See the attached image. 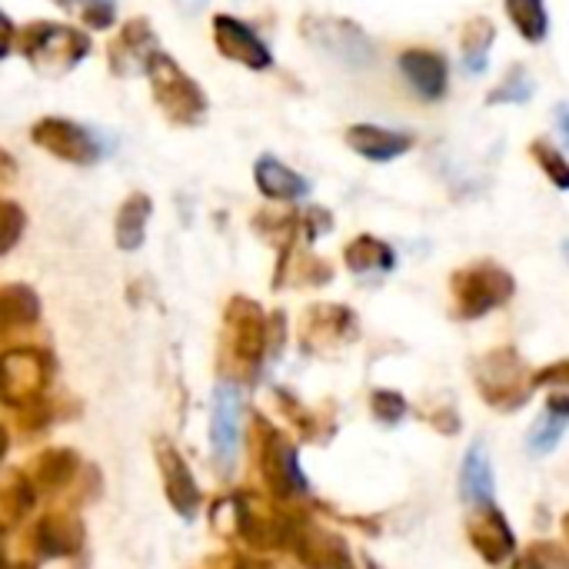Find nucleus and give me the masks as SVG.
<instances>
[{
  "mask_svg": "<svg viewBox=\"0 0 569 569\" xmlns=\"http://www.w3.org/2000/svg\"><path fill=\"white\" fill-rule=\"evenodd\" d=\"M450 293L457 320H480L513 300L517 280L507 267L493 260H477L450 277Z\"/></svg>",
  "mask_w": 569,
  "mask_h": 569,
  "instance_id": "obj_1",
  "label": "nucleus"
},
{
  "mask_svg": "<svg viewBox=\"0 0 569 569\" xmlns=\"http://www.w3.org/2000/svg\"><path fill=\"white\" fill-rule=\"evenodd\" d=\"M473 383H477L483 403H490L500 413H513V410L527 407L537 390L533 373L527 370V363L520 360V353L513 347L483 353L473 363Z\"/></svg>",
  "mask_w": 569,
  "mask_h": 569,
  "instance_id": "obj_2",
  "label": "nucleus"
},
{
  "mask_svg": "<svg viewBox=\"0 0 569 569\" xmlns=\"http://www.w3.org/2000/svg\"><path fill=\"white\" fill-rule=\"evenodd\" d=\"M257 457H260V473H263V480H267L273 497L293 500V497H307L310 493V483H307V477L300 470V460H297V447L280 430H273L263 420H260Z\"/></svg>",
  "mask_w": 569,
  "mask_h": 569,
  "instance_id": "obj_3",
  "label": "nucleus"
},
{
  "mask_svg": "<svg viewBox=\"0 0 569 569\" xmlns=\"http://www.w3.org/2000/svg\"><path fill=\"white\" fill-rule=\"evenodd\" d=\"M360 337V320L343 303H317L307 310L300 327V343L310 353H323L333 347H347Z\"/></svg>",
  "mask_w": 569,
  "mask_h": 569,
  "instance_id": "obj_4",
  "label": "nucleus"
},
{
  "mask_svg": "<svg viewBox=\"0 0 569 569\" xmlns=\"http://www.w3.org/2000/svg\"><path fill=\"white\" fill-rule=\"evenodd\" d=\"M467 540L483 557V563H490V567H503L517 553V533L507 523L503 510H497L493 503L477 507L467 517Z\"/></svg>",
  "mask_w": 569,
  "mask_h": 569,
  "instance_id": "obj_5",
  "label": "nucleus"
},
{
  "mask_svg": "<svg viewBox=\"0 0 569 569\" xmlns=\"http://www.w3.org/2000/svg\"><path fill=\"white\" fill-rule=\"evenodd\" d=\"M227 323H230L233 360H240L250 370L260 367L267 343H270V327H267V317L260 313V307L253 300H233L227 310Z\"/></svg>",
  "mask_w": 569,
  "mask_h": 569,
  "instance_id": "obj_6",
  "label": "nucleus"
},
{
  "mask_svg": "<svg viewBox=\"0 0 569 569\" xmlns=\"http://www.w3.org/2000/svg\"><path fill=\"white\" fill-rule=\"evenodd\" d=\"M400 73L407 77V83L417 90V97L437 103L447 97L450 90V63L443 53L430 50V47H407L400 53Z\"/></svg>",
  "mask_w": 569,
  "mask_h": 569,
  "instance_id": "obj_7",
  "label": "nucleus"
},
{
  "mask_svg": "<svg viewBox=\"0 0 569 569\" xmlns=\"http://www.w3.org/2000/svg\"><path fill=\"white\" fill-rule=\"evenodd\" d=\"M240 413H243V397L237 383H220L213 390V413H210V443L213 453L223 467L233 463L237 447H240Z\"/></svg>",
  "mask_w": 569,
  "mask_h": 569,
  "instance_id": "obj_8",
  "label": "nucleus"
},
{
  "mask_svg": "<svg viewBox=\"0 0 569 569\" xmlns=\"http://www.w3.org/2000/svg\"><path fill=\"white\" fill-rule=\"evenodd\" d=\"M347 147L370 160V163H390L397 157H403L407 150H413V137L403 130H390V127H377V123H353L343 130Z\"/></svg>",
  "mask_w": 569,
  "mask_h": 569,
  "instance_id": "obj_9",
  "label": "nucleus"
},
{
  "mask_svg": "<svg viewBox=\"0 0 569 569\" xmlns=\"http://www.w3.org/2000/svg\"><path fill=\"white\" fill-rule=\"evenodd\" d=\"M213 30H217L220 50H223L230 60H237V63H243V67H250V70H267V67L273 63L270 47H267V43L257 37V30H250L243 20L217 17V20H213Z\"/></svg>",
  "mask_w": 569,
  "mask_h": 569,
  "instance_id": "obj_10",
  "label": "nucleus"
},
{
  "mask_svg": "<svg viewBox=\"0 0 569 569\" xmlns=\"http://www.w3.org/2000/svg\"><path fill=\"white\" fill-rule=\"evenodd\" d=\"M460 497L473 510L493 503V460H490V450L480 440L470 443V450L463 457V467H460Z\"/></svg>",
  "mask_w": 569,
  "mask_h": 569,
  "instance_id": "obj_11",
  "label": "nucleus"
},
{
  "mask_svg": "<svg viewBox=\"0 0 569 569\" xmlns=\"http://www.w3.org/2000/svg\"><path fill=\"white\" fill-rule=\"evenodd\" d=\"M253 177H257L260 193L267 200H277V203H293V200L307 197V190H310V183L297 170L280 163L277 157H260L253 167Z\"/></svg>",
  "mask_w": 569,
  "mask_h": 569,
  "instance_id": "obj_12",
  "label": "nucleus"
},
{
  "mask_svg": "<svg viewBox=\"0 0 569 569\" xmlns=\"http://www.w3.org/2000/svg\"><path fill=\"white\" fill-rule=\"evenodd\" d=\"M343 263L350 273H390L397 267V253L373 233H360L343 247Z\"/></svg>",
  "mask_w": 569,
  "mask_h": 569,
  "instance_id": "obj_13",
  "label": "nucleus"
},
{
  "mask_svg": "<svg viewBox=\"0 0 569 569\" xmlns=\"http://www.w3.org/2000/svg\"><path fill=\"white\" fill-rule=\"evenodd\" d=\"M160 460H163L160 467H163V487H167L170 503L177 507V513L193 517V513H197V507H200V490H197V483H193L190 470L183 467V460H180L173 450H163V453H160Z\"/></svg>",
  "mask_w": 569,
  "mask_h": 569,
  "instance_id": "obj_14",
  "label": "nucleus"
},
{
  "mask_svg": "<svg viewBox=\"0 0 569 569\" xmlns=\"http://www.w3.org/2000/svg\"><path fill=\"white\" fill-rule=\"evenodd\" d=\"M497 40V27L490 17H473L463 23V33H460V50H463V63L467 70L473 73H483L487 60H490V47Z\"/></svg>",
  "mask_w": 569,
  "mask_h": 569,
  "instance_id": "obj_15",
  "label": "nucleus"
},
{
  "mask_svg": "<svg viewBox=\"0 0 569 569\" xmlns=\"http://www.w3.org/2000/svg\"><path fill=\"white\" fill-rule=\"evenodd\" d=\"M507 17L527 43H543L550 33L547 0H507Z\"/></svg>",
  "mask_w": 569,
  "mask_h": 569,
  "instance_id": "obj_16",
  "label": "nucleus"
},
{
  "mask_svg": "<svg viewBox=\"0 0 569 569\" xmlns=\"http://www.w3.org/2000/svg\"><path fill=\"white\" fill-rule=\"evenodd\" d=\"M43 377V363L37 353H10L3 363H0V387L7 390V397L13 390H27V387H37Z\"/></svg>",
  "mask_w": 569,
  "mask_h": 569,
  "instance_id": "obj_17",
  "label": "nucleus"
},
{
  "mask_svg": "<svg viewBox=\"0 0 569 569\" xmlns=\"http://www.w3.org/2000/svg\"><path fill=\"white\" fill-rule=\"evenodd\" d=\"M530 157L557 190H569V157H563L550 140H543V137L530 140Z\"/></svg>",
  "mask_w": 569,
  "mask_h": 569,
  "instance_id": "obj_18",
  "label": "nucleus"
},
{
  "mask_svg": "<svg viewBox=\"0 0 569 569\" xmlns=\"http://www.w3.org/2000/svg\"><path fill=\"white\" fill-rule=\"evenodd\" d=\"M533 97V80L527 77V67L523 63H517V67H510L507 70V77L487 93V103H527Z\"/></svg>",
  "mask_w": 569,
  "mask_h": 569,
  "instance_id": "obj_19",
  "label": "nucleus"
},
{
  "mask_svg": "<svg viewBox=\"0 0 569 569\" xmlns=\"http://www.w3.org/2000/svg\"><path fill=\"white\" fill-rule=\"evenodd\" d=\"M567 427H569V420H563V417H553V413H547V410H543V417L530 427V437H527L530 453H537V457L553 453V450L560 447V440H563V430H567Z\"/></svg>",
  "mask_w": 569,
  "mask_h": 569,
  "instance_id": "obj_20",
  "label": "nucleus"
},
{
  "mask_svg": "<svg viewBox=\"0 0 569 569\" xmlns=\"http://www.w3.org/2000/svg\"><path fill=\"white\" fill-rule=\"evenodd\" d=\"M370 410H373V417H377L380 423L397 427V423L410 413V403H407L397 390H377V393L370 397Z\"/></svg>",
  "mask_w": 569,
  "mask_h": 569,
  "instance_id": "obj_21",
  "label": "nucleus"
},
{
  "mask_svg": "<svg viewBox=\"0 0 569 569\" xmlns=\"http://www.w3.org/2000/svg\"><path fill=\"white\" fill-rule=\"evenodd\" d=\"M40 550L43 553H50V557H60V553H67L70 547H73V537L70 533H63V527L57 523V520H47L43 527H40Z\"/></svg>",
  "mask_w": 569,
  "mask_h": 569,
  "instance_id": "obj_22",
  "label": "nucleus"
},
{
  "mask_svg": "<svg viewBox=\"0 0 569 569\" xmlns=\"http://www.w3.org/2000/svg\"><path fill=\"white\" fill-rule=\"evenodd\" d=\"M537 387H553V390H569V360H557L543 370L533 373Z\"/></svg>",
  "mask_w": 569,
  "mask_h": 569,
  "instance_id": "obj_23",
  "label": "nucleus"
},
{
  "mask_svg": "<svg viewBox=\"0 0 569 569\" xmlns=\"http://www.w3.org/2000/svg\"><path fill=\"white\" fill-rule=\"evenodd\" d=\"M67 453H47L43 460H40V470H43V483H50V487H57V483H63L70 473H73V460H67L63 467H60V460H63Z\"/></svg>",
  "mask_w": 569,
  "mask_h": 569,
  "instance_id": "obj_24",
  "label": "nucleus"
},
{
  "mask_svg": "<svg viewBox=\"0 0 569 569\" xmlns=\"http://www.w3.org/2000/svg\"><path fill=\"white\" fill-rule=\"evenodd\" d=\"M430 423H433L440 433H447V437H453V433L460 430V417H457L453 410H440L437 417H430Z\"/></svg>",
  "mask_w": 569,
  "mask_h": 569,
  "instance_id": "obj_25",
  "label": "nucleus"
},
{
  "mask_svg": "<svg viewBox=\"0 0 569 569\" xmlns=\"http://www.w3.org/2000/svg\"><path fill=\"white\" fill-rule=\"evenodd\" d=\"M557 120H560V130H563V137L569 140V107H557Z\"/></svg>",
  "mask_w": 569,
  "mask_h": 569,
  "instance_id": "obj_26",
  "label": "nucleus"
},
{
  "mask_svg": "<svg viewBox=\"0 0 569 569\" xmlns=\"http://www.w3.org/2000/svg\"><path fill=\"white\" fill-rule=\"evenodd\" d=\"M233 569H270L267 563H260V560H237V567Z\"/></svg>",
  "mask_w": 569,
  "mask_h": 569,
  "instance_id": "obj_27",
  "label": "nucleus"
},
{
  "mask_svg": "<svg viewBox=\"0 0 569 569\" xmlns=\"http://www.w3.org/2000/svg\"><path fill=\"white\" fill-rule=\"evenodd\" d=\"M340 569H357V563H353V560H347V563H343Z\"/></svg>",
  "mask_w": 569,
  "mask_h": 569,
  "instance_id": "obj_28",
  "label": "nucleus"
},
{
  "mask_svg": "<svg viewBox=\"0 0 569 569\" xmlns=\"http://www.w3.org/2000/svg\"><path fill=\"white\" fill-rule=\"evenodd\" d=\"M563 530H567V543H569V517H567V520H563Z\"/></svg>",
  "mask_w": 569,
  "mask_h": 569,
  "instance_id": "obj_29",
  "label": "nucleus"
},
{
  "mask_svg": "<svg viewBox=\"0 0 569 569\" xmlns=\"http://www.w3.org/2000/svg\"><path fill=\"white\" fill-rule=\"evenodd\" d=\"M0 450H3V433H0Z\"/></svg>",
  "mask_w": 569,
  "mask_h": 569,
  "instance_id": "obj_30",
  "label": "nucleus"
},
{
  "mask_svg": "<svg viewBox=\"0 0 569 569\" xmlns=\"http://www.w3.org/2000/svg\"><path fill=\"white\" fill-rule=\"evenodd\" d=\"M17 569H30V567H17Z\"/></svg>",
  "mask_w": 569,
  "mask_h": 569,
  "instance_id": "obj_31",
  "label": "nucleus"
}]
</instances>
